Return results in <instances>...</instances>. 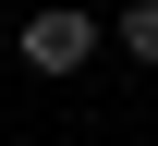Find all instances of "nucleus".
Instances as JSON below:
<instances>
[{
  "mask_svg": "<svg viewBox=\"0 0 158 146\" xmlns=\"http://www.w3.org/2000/svg\"><path fill=\"white\" fill-rule=\"evenodd\" d=\"M85 61H98V24L85 12H37L24 24V73H85Z\"/></svg>",
  "mask_w": 158,
  "mask_h": 146,
  "instance_id": "nucleus-1",
  "label": "nucleus"
},
{
  "mask_svg": "<svg viewBox=\"0 0 158 146\" xmlns=\"http://www.w3.org/2000/svg\"><path fill=\"white\" fill-rule=\"evenodd\" d=\"M122 49H134V61H158V0H134V12H122Z\"/></svg>",
  "mask_w": 158,
  "mask_h": 146,
  "instance_id": "nucleus-2",
  "label": "nucleus"
}]
</instances>
